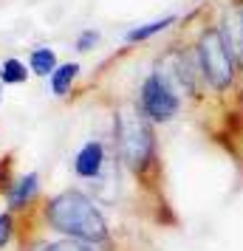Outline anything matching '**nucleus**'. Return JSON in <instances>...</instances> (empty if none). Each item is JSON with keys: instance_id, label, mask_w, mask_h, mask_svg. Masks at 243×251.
I'll return each instance as SVG.
<instances>
[{"instance_id": "f257e3e1", "label": "nucleus", "mask_w": 243, "mask_h": 251, "mask_svg": "<svg viewBox=\"0 0 243 251\" xmlns=\"http://www.w3.org/2000/svg\"><path fill=\"white\" fill-rule=\"evenodd\" d=\"M48 220L57 231H65L77 240H88V243H99L108 234L102 215L96 212V206L80 192H65L54 198L48 206Z\"/></svg>"}, {"instance_id": "f03ea898", "label": "nucleus", "mask_w": 243, "mask_h": 251, "mask_svg": "<svg viewBox=\"0 0 243 251\" xmlns=\"http://www.w3.org/2000/svg\"><path fill=\"white\" fill-rule=\"evenodd\" d=\"M116 138H119L122 158L128 161L133 170L144 167V161L150 158L153 152V133L150 125L136 110H122L116 116Z\"/></svg>"}, {"instance_id": "7ed1b4c3", "label": "nucleus", "mask_w": 243, "mask_h": 251, "mask_svg": "<svg viewBox=\"0 0 243 251\" xmlns=\"http://www.w3.org/2000/svg\"><path fill=\"white\" fill-rule=\"evenodd\" d=\"M198 57H201V71L204 76L212 82V88H226L235 76V65H232V51L226 48L220 31L209 28L201 34L198 43Z\"/></svg>"}, {"instance_id": "20e7f679", "label": "nucleus", "mask_w": 243, "mask_h": 251, "mask_svg": "<svg viewBox=\"0 0 243 251\" xmlns=\"http://www.w3.org/2000/svg\"><path fill=\"white\" fill-rule=\"evenodd\" d=\"M141 107H144V113L150 116L153 122H167L178 110V99H175L173 88L159 74H153L150 79L144 82V88H141Z\"/></svg>"}, {"instance_id": "39448f33", "label": "nucleus", "mask_w": 243, "mask_h": 251, "mask_svg": "<svg viewBox=\"0 0 243 251\" xmlns=\"http://www.w3.org/2000/svg\"><path fill=\"white\" fill-rule=\"evenodd\" d=\"M102 158H105V150H102L99 141L85 144L82 152L77 155V172H80L82 178H93V175H99V170H102Z\"/></svg>"}, {"instance_id": "423d86ee", "label": "nucleus", "mask_w": 243, "mask_h": 251, "mask_svg": "<svg viewBox=\"0 0 243 251\" xmlns=\"http://www.w3.org/2000/svg\"><path fill=\"white\" fill-rule=\"evenodd\" d=\"M220 37H223V43H226L229 51H235L238 57H243V17H238V14L226 17V31Z\"/></svg>"}, {"instance_id": "0eeeda50", "label": "nucleus", "mask_w": 243, "mask_h": 251, "mask_svg": "<svg viewBox=\"0 0 243 251\" xmlns=\"http://www.w3.org/2000/svg\"><path fill=\"white\" fill-rule=\"evenodd\" d=\"M57 65V59H54V51H48V48H37L34 54H31V71L40 74V76H46L51 74Z\"/></svg>"}, {"instance_id": "6e6552de", "label": "nucleus", "mask_w": 243, "mask_h": 251, "mask_svg": "<svg viewBox=\"0 0 243 251\" xmlns=\"http://www.w3.org/2000/svg\"><path fill=\"white\" fill-rule=\"evenodd\" d=\"M77 65L71 62V65H62V68L54 71V76H51V91L54 93H65L68 91V85L74 82V76H77Z\"/></svg>"}, {"instance_id": "1a4fd4ad", "label": "nucleus", "mask_w": 243, "mask_h": 251, "mask_svg": "<svg viewBox=\"0 0 243 251\" xmlns=\"http://www.w3.org/2000/svg\"><path fill=\"white\" fill-rule=\"evenodd\" d=\"M37 192V175H26L23 181L17 183V189L12 192V206H20L26 203V201H31V195Z\"/></svg>"}, {"instance_id": "9d476101", "label": "nucleus", "mask_w": 243, "mask_h": 251, "mask_svg": "<svg viewBox=\"0 0 243 251\" xmlns=\"http://www.w3.org/2000/svg\"><path fill=\"white\" fill-rule=\"evenodd\" d=\"M175 17H164V20H156V23H147V25H141V28H133L128 34V40L130 43H139V40H147V37H153V34H159V31H164L167 25L173 23Z\"/></svg>"}, {"instance_id": "9b49d317", "label": "nucleus", "mask_w": 243, "mask_h": 251, "mask_svg": "<svg viewBox=\"0 0 243 251\" xmlns=\"http://www.w3.org/2000/svg\"><path fill=\"white\" fill-rule=\"evenodd\" d=\"M0 79L14 85V82H23L26 79V68L17 62V59H6L3 65H0Z\"/></svg>"}, {"instance_id": "f8f14e48", "label": "nucleus", "mask_w": 243, "mask_h": 251, "mask_svg": "<svg viewBox=\"0 0 243 251\" xmlns=\"http://www.w3.org/2000/svg\"><path fill=\"white\" fill-rule=\"evenodd\" d=\"M48 251H91L82 243H74V240H62V243H54V246H46Z\"/></svg>"}, {"instance_id": "ddd939ff", "label": "nucleus", "mask_w": 243, "mask_h": 251, "mask_svg": "<svg viewBox=\"0 0 243 251\" xmlns=\"http://www.w3.org/2000/svg\"><path fill=\"white\" fill-rule=\"evenodd\" d=\"M9 234H12V220L6 215H0V249L6 246V240H9Z\"/></svg>"}, {"instance_id": "4468645a", "label": "nucleus", "mask_w": 243, "mask_h": 251, "mask_svg": "<svg viewBox=\"0 0 243 251\" xmlns=\"http://www.w3.org/2000/svg\"><path fill=\"white\" fill-rule=\"evenodd\" d=\"M91 43H96V31H85V34L80 37L77 48H80V51H88V46H91Z\"/></svg>"}]
</instances>
